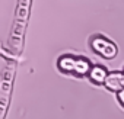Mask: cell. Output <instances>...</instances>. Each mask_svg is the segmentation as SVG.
<instances>
[{
	"instance_id": "1",
	"label": "cell",
	"mask_w": 124,
	"mask_h": 119,
	"mask_svg": "<svg viewBox=\"0 0 124 119\" xmlns=\"http://www.w3.org/2000/svg\"><path fill=\"white\" fill-rule=\"evenodd\" d=\"M29 6H31V2H19L18 3L13 26H12L10 36H9V49L13 54H21V51H22Z\"/></svg>"
},
{
	"instance_id": "2",
	"label": "cell",
	"mask_w": 124,
	"mask_h": 119,
	"mask_svg": "<svg viewBox=\"0 0 124 119\" xmlns=\"http://www.w3.org/2000/svg\"><path fill=\"white\" fill-rule=\"evenodd\" d=\"M57 67L60 71L66 74H73L76 77H85L89 74L92 64L85 57H75V55H61L57 61Z\"/></svg>"
},
{
	"instance_id": "3",
	"label": "cell",
	"mask_w": 124,
	"mask_h": 119,
	"mask_svg": "<svg viewBox=\"0 0 124 119\" xmlns=\"http://www.w3.org/2000/svg\"><path fill=\"white\" fill-rule=\"evenodd\" d=\"M13 74H15V64L6 66L3 71V79L0 84V119H5L9 102H10V94H12V86H13Z\"/></svg>"
},
{
	"instance_id": "4",
	"label": "cell",
	"mask_w": 124,
	"mask_h": 119,
	"mask_svg": "<svg viewBox=\"0 0 124 119\" xmlns=\"http://www.w3.org/2000/svg\"><path fill=\"white\" fill-rule=\"evenodd\" d=\"M92 51L102 57L104 60H114L118 55V46L114 41L105 38L104 35H93L89 41Z\"/></svg>"
},
{
	"instance_id": "5",
	"label": "cell",
	"mask_w": 124,
	"mask_h": 119,
	"mask_svg": "<svg viewBox=\"0 0 124 119\" xmlns=\"http://www.w3.org/2000/svg\"><path fill=\"white\" fill-rule=\"evenodd\" d=\"M104 87L112 93H120L121 90H124V71L121 70L109 71L104 83Z\"/></svg>"
},
{
	"instance_id": "6",
	"label": "cell",
	"mask_w": 124,
	"mask_h": 119,
	"mask_svg": "<svg viewBox=\"0 0 124 119\" xmlns=\"http://www.w3.org/2000/svg\"><path fill=\"white\" fill-rule=\"evenodd\" d=\"M108 73H109V71H108L104 66L95 64V66H92V68H91V71H89V74H88V79H89L93 84H102V86H104Z\"/></svg>"
},
{
	"instance_id": "7",
	"label": "cell",
	"mask_w": 124,
	"mask_h": 119,
	"mask_svg": "<svg viewBox=\"0 0 124 119\" xmlns=\"http://www.w3.org/2000/svg\"><path fill=\"white\" fill-rule=\"evenodd\" d=\"M117 100H118V103L124 107V90H121L120 93H117Z\"/></svg>"
},
{
	"instance_id": "8",
	"label": "cell",
	"mask_w": 124,
	"mask_h": 119,
	"mask_svg": "<svg viewBox=\"0 0 124 119\" xmlns=\"http://www.w3.org/2000/svg\"><path fill=\"white\" fill-rule=\"evenodd\" d=\"M123 71H124V70H123Z\"/></svg>"
}]
</instances>
